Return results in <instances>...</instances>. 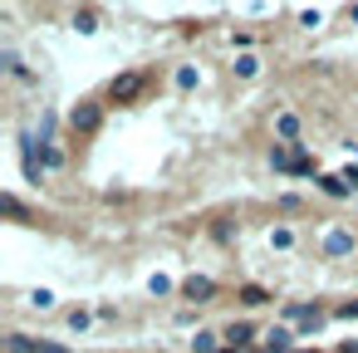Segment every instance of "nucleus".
Segmentation results:
<instances>
[{
	"label": "nucleus",
	"mask_w": 358,
	"mask_h": 353,
	"mask_svg": "<svg viewBox=\"0 0 358 353\" xmlns=\"http://www.w3.org/2000/svg\"><path fill=\"white\" fill-rule=\"evenodd\" d=\"M148 94V74H118L113 84H108V99L113 103H133V99H143Z\"/></svg>",
	"instance_id": "1"
},
{
	"label": "nucleus",
	"mask_w": 358,
	"mask_h": 353,
	"mask_svg": "<svg viewBox=\"0 0 358 353\" xmlns=\"http://www.w3.org/2000/svg\"><path fill=\"white\" fill-rule=\"evenodd\" d=\"M99 118H103V108H99V103H79V108L69 113V128H74V133H94V128H99Z\"/></svg>",
	"instance_id": "2"
},
{
	"label": "nucleus",
	"mask_w": 358,
	"mask_h": 353,
	"mask_svg": "<svg viewBox=\"0 0 358 353\" xmlns=\"http://www.w3.org/2000/svg\"><path fill=\"white\" fill-rule=\"evenodd\" d=\"M348 250H353V236L348 231H329L324 236V255H348Z\"/></svg>",
	"instance_id": "3"
},
{
	"label": "nucleus",
	"mask_w": 358,
	"mask_h": 353,
	"mask_svg": "<svg viewBox=\"0 0 358 353\" xmlns=\"http://www.w3.org/2000/svg\"><path fill=\"white\" fill-rule=\"evenodd\" d=\"M260 343H265L260 353H289V329H270Z\"/></svg>",
	"instance_id": "4"
},
{
	"label": "nucleus",
	"mask_w": 358,
	"mask_h": 353,
	"mask_svg": "<svg viewBox=\"0 0 358 353\" xmlns=\"http://www.w3.org/2000/svg\"><path fill=\"white\" fill-rule=\"evenodd\" d=\"M211 289H216V284H211V280H206V275H192V280H187V284H182V294H187V299H206V294H211Z\"/></svg>",
	"instance_id": "5"
},
{
	"label": "nucleus",
	"mask_w": 358,
	"mask_h": 353,
	"mask_svg": "<svg viewBox=\"0 0 358 353\" xmlns=\"http://www.w3.org/2000/svg\"><path fill=\"white\" fill-rule=\"evenodd\" d=\"M289 172H294V177H314V157L294 147V152H289Z\"/></svg>",
	"instance_id": "6"
},
{
	"label": "nucleus",
	"mask_w": 358,
	"mask_h": 353,
	"mask_svg": "<svg viewBox=\"0 0 358 353\" xmlns=\"http://www.w3.org/2000/svg\"><path fill=\"white\" fill-rule=\"evenodd\" d=\"M319 187H324V196H334V201H338V196H348V187H353V182H348V177H319Z\"/></svg>",
	"instance_id": "7"
},
{
	"label": "nucleus",
	"mask_w": 358,
	"mask_h": 353,
	"mask_svg": "<svg viewBox=\"0 0 358 353\" xmlns=\"http://www.w3.org/2000/svg\"><path fill=\"white\" fill-rule=\"evenodd\" d=\"M6 353H40V343L25 338V333H10V338H6Z\"/></svg>",
	"instance_id": "8"
},
{
	"label": "nucleus",
	"mask_w": 358,
	"mask_h": 353,
	"mask_svg": "<svg viewBox=\"0 0 358 353\" xmlns=\"http://www.w3.org/2000/svg\"><path fill=\"white\" fill-rule=\"evenodd\" d=\"M250 338H255L250 324H231V329H226V343H231V348H236V343H250Z\"/></svg>",
	"instance_id": "9"
},
{
	"label": "nucleus",
	"mask_w": 358,
	"mask_h": 353,
	"mask_svg": "<svg viewBox=\"0 0 358 353\" xmlns=\"http://www.w3.org/2000/svg\"><path fill=\"white\" fill-rule=\"evenodd\" d=\"M236 74H241V79H255V74H260V64H255L250 55H241V59H236Z\"/></svg>",
	"instance_id": "10"
},
{
	"label": "nucleus",
	"mask_w": 358,
	"mask_h": 353,
	"mask_svg": "<svg viewBox=\"0 0 358 353\" xmlns=\"http://www.w3.org/2000/svg\"><path fill=\"white\" fill-rule=\"evenodd\" d=\"M280 138H299V118L294 113H280Z\"/></svg>",
	"instance_id": "11"
},
{
	"label": "nucleus",
	"mask_w": 358,
	"mask_h": 353,
	"mask_svg": "<svg viewBox=\"0 0 358 353\" xmlns=\"http://www.w3.org/2000/svg\"><path fill=\"white\" fill-rule=\"evenodd\" d=\"M289 152H294V147H275V152H270V167H275V172H289Z\"/></svg>",
	"instance_id": "12"
},
{
	"label": "nucleus",
	"mask_w": 358,
	"mask_h": 353,
	"mask_svg": "<svg viewBox=\"0 0 358 353\" xmlns=\"http://www.w3.org/2000/svg\"><path fill=\"white\" fill-rule=\"evenodd\" d=\"M40 152H45V167H64V152H59V147H55V143H45V147H40Z\"/></svg>",
	"instance_id": "13"
},
{
	"label": "nucleus",
	"mask_w": 358,
	"mask_h": 353,
	"mask_svg": "<svg viewBox=\"0 0 358 353\" xmlns=\"http://www.w3.org/2000/svg\"><path fill=\"white\" fill-rule=\"evenodd\" d=\"M241 299H245V304H265V299H270V294H265V289H260V284H245V289H241Z\"/></svg>",
	"instance_id": "14"
},
{
	"label": "nucleus",
	"mask_w": 358,
	"mask_h": 353,
	"mask_svg": "<svg viewBox=\"0 0 358 353\" xmlns=\"http://www.w3.org/2000/svg\"><path fill=\"white\" fill-rule=\"evenodd\" d=\"M192 348H196V353H221V348H216V338H211V333H196V343H192Z\"/></svg>",
	"instance_id": "15"
},
{
	"label": "nucleus",
	"mask_w": 358,
	"mask_h": 353,
	"mask_svg": "<svg viewBox=\"0 0 358 353\" xmlns=\"http://www.w3.org/2000/svg\"><path fill=\"white\" fill-rule=\"evenodd\" d=\"M196 84V69H177V89H192Z\"/></svg>",
	"instance_id": "16"
},
{
	"label": "nucleus",
	"mask_w": 358,
	"mask_h": 353,
	"mask_svg": "<svg viewBox=\"0 0 358 353\" xmlns=\"http://www.w3.org/2000/svg\"><path fill=\"white\" fill-rule=\"evenodd\" d=\"M334 319H358V299H353V304H343V309H334Z\"/></svg>",
	"instance_id": "17"
},
{
	"label": "nucleus",
	"mask_w": 358,
	"mask_h": 353,
	"mask_svg": "<svg viewBox=\"0 0 358 353\" xmlns=\"http://www.w3.org/2000/svg\"><path fill=\"white\" fill-rule=\"evenodd\" d=\"M40 353H69V348H59V343H40Z\"/></svg>",
	"instance_id": "18"
},
{
	"label": "nucleus",
	"mask_w": 358,
	"mask_h": 353,
	"mask_svg": "<svg viewBox=\"0 0 358 353\" xmlns=\"http://www.w3.org/2000/svg\"><path fill=\"white\" fill-rule=\"evenodd\" d=\"M338 353H358V338H348V343H338Z\"/></svg>",
	"instance_id": "19"
}]
</instances>
